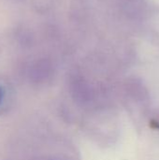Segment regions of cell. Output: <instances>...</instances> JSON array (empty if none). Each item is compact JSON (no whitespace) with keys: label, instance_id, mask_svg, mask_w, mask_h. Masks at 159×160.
<instances>
[{"label":"cell","instance_id":"2","mask_svg":"<svg viewBox=\"0 0 159 160\" xmlns=\"http://www.w3.org/2000/svg\"><path fill=\"white\" fill-rule=\"evenodd\" d=\"M3 95H4L3 90H2V88L0 87V103H1V101H2V99H3Z\"/></svg>","mask_w":159,"mask_h":160},{"label":"cell","instance_id":"1","mask_svg":"<svg viewBox=\"0 0 159 160\" xmlns=\"http://www.w3.org/2000/svg\"><path fill=\"white\" fill-rule=\"evenodd\" d=\"M122 8L132 18H140L143 15L145 5L142 0H122Z\"/></svg>","mask_w":159,"mask_h":160}]
</instances>
